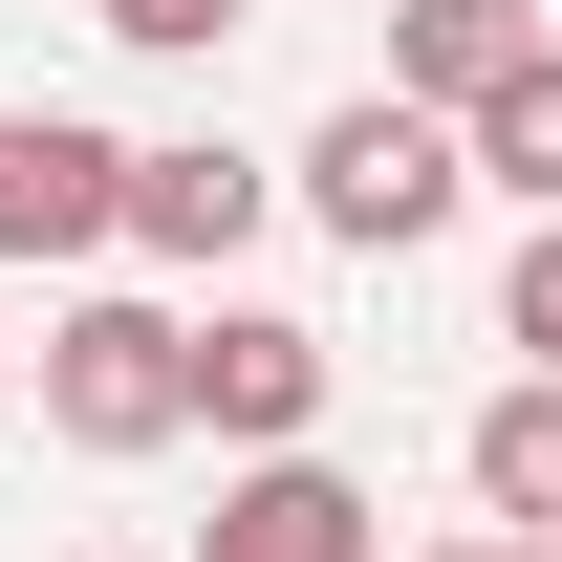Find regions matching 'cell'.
I'll use <instances>...</instances> for the list:
<instances>
[{"instance_id":"cell-1","label":"cell","mask_w":562,"mask_h":562,"mask_svg":"<svg viewBox=\"0 0 562 562\" xmlns=\"http://www.w3.org/2000/svg\"><path fill=\"white\" fill-rule=\"evenodd\" d=\"M454 195H476V131H454V109H412V87H347V109L303 131V216H325V238H368V260H412Z\"/></svg>"},{"instance_id":"cell-2","label":"cell","mask_w":562,"mask_h":562,"mask_svg":"<svg viewBox=\"0 0 562 562\" xmlns=\"http://www.w3.org/2000/svg\"><path fill=\"white\" fill-rule=\"evenodd\" d=\"M44 432L66 454H173L195 432V325L173 303H66L44 325Z\"/></svg>"},{"instance_id":"cell-3","label":"cell","mask_w":562,"mask_h":562,"mask_svg":"<svg viewBox=\"0 0 562 562\" xmlns=\"http://www.w3.org/2000/svg\"><path fill=\"white\" fill-rule=\"evenodd\" d=\"M131 238V151L87 109H0V260H109Z\"/></svg>"},{"instance_id":"cell-4","label":"cell","mask_w":562,"mask_h":562,"mask_svg":"<svg viewBox=\"0 0 562 562\" xmlns=\"http://www.w3.org/2000/svg\"><path fill=\"white\" fill-rule=\"evenodd\" d=\"M325 325H281V303H216L195 325V432H238V454H303V432H325Z\"/></svg>"},{"instance_id":"cell-5","label":"cell","mask_w":562,"mask_h":562,"mask_svg":"<svg viewBox=\"0 0 562 562\" xmlns=\"http://www.w3.org/2000/svg\"><path fill=\"white\" fill-rule=\"evenodd\" d=\"M195 562H390V519H368L325 454H238L216 519H195Z\"/></svg>"},{"instance_id":"cell-6","label":"cell","mask_w":562,"mask_h":562,"mask_svg":"<svg viewBox=\"0 0 562 562\" xmlns=\"http://www.w3.org/2000/svg\"><path fill=\"white\" fill-rule=\"evenodd\" d=\"M260 151H216V131H173V151H131V238L151 260H238V238H260Z\"/></svg>"},{"instance_id":"cell-7","label":"cell","mask_w":562,"mask_h":562,"mask_svg":"<svg viewBox=\"0 0 562 562\" xmlns=\"http://www.w3.org/2000/svg\"><path fill=\"white\" fill-rule=\"evenodd\" d=\"M497 66H541V0H390V87L412 109H476Z\"/></svg>"},{"instance_id":"cell-8","label":"cell","mask_w":562,"mask_h":562,"mask_svg":"<svg viewBox=\"0 0 562 562\" xmlns=\"http://www.w3.org/2000/svg\"><path fill=\"white\" fill-rule=\"evenodd\" d=\"M476 519H519V541H562V368H519L476 412Z\"/></svg>"},{"instance_id":"cell-9","label":"cell","mask_w":562,"mask_h":562,"mask_svg":"<svg viewBox=\"0 0 562 562\" xmlns=\"http://www.w3.org/2000/svg\"><path fill=\"white\" fill-rule=\"evenodd\" d=\"M454 131H476V173H497V195H541V216H562V44H541V66H497Z\"/></svg>"},{"instance_id":"cell-10","label":"cell","mask_w":562,"mask_h":562,"mask_svg":"<svg viewBox=\"0 0 562 562\" xmlns=\"http://www.w3.org/2000/svg\"><path fill=\"white\" fill-rule=\"evenodd\" d=\"M87 22H109V44H151V66H195V44H238V22H260V0H87Z\"/></svg>"},{"instance_id":"cell-11","label":"cell","mask_w":562,"mask_h":562,"mask_svg":"<svg viewBox=\"0 0 562 562\" xmlns=\"http://www.w3.org/2000/svg\"><path fill=\"white\" fill-rule=\"evenodd\" d=\"M497 347H541V368H562V216L519 238V260H497Z\"/></svg>"},{"instance_id":"cell-12","label":"cell","mask_w":562,"mask_h":562,"mask_svg":"<svg viewBox=\"0 0 562 562\" xmlns=\"http://www.w3.org/2000/svg\"><path fill=\"white\" fill-rule=\"evenodd\" d=\"M432 562H562V541H432Z\"/></svg>"},{"instance_id":"cell-13","label":"cell","mask_w":562,"mask_h":562,"mask_svg":"<svg viewBox=\"0 0 562 562\" xmlns=\"http://www.w3.org/2000/svg\"><path fill=\"white\" fill-rule=\"evenodd\" d=\"M0 412H22V347H0Z\"/></svg>"}]
</instances>
